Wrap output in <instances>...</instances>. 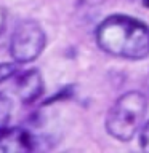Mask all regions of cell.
Wrapping results in <instances>:
<instances>
[{
	"label": "cell",
	"mask_w": 149,
	"mask_h": 153,
	"mask_svg": "<svg viewBox=\"0 0 149 153\" xmlns=\"http://www.w3.org/2000/svg\"><path fill=\"white\" fill-rule=\"evenodd\" d=\"M138 142H139L141 150L149 152V121H146L141 126V129H139V132H138Z\"/></svg>",
	"instance_id": "cell-8"
},
{
	"label": "cell",
	"mask_w": 149,
	"mask_h": 153,
	"mask_svg": "<svg viewBox=\"0 0 149 153\" xmlns=\"http://www.w3.org/2000/svg\"><path fill=\"white\" fill-rule=\"evenodd\" d=\"M11 110H13L11 99L3 93H0V131L8 126V121L11 118Z\"/></svg>",
	"instance_id": "cell-6"
},
{
	"label": "cell",
	"mask_w": 149,
	"mask_h": 153,
	"mask_svg": "<svg viewBox=\"0 0 149 153\" xmlns=\"http://www.w3.org/2000/svg\"><path fill=\"white\" fill-rule=\"evenodd\" d=\"M147 86H149V75H147Z\"/></svg>",
	"instance_id": "cell-10"
},
{
	"label": "cell",
	"mask_w": 149,
	"mask_h": 153,
	"mask_svg": "<svg viewBox=\"0 0 149 153\" xmlns=\"http://www.w3.org/2000/svg\"><path fill=\"white\" fill-rule=\"evenodd\" d=\"M141 3L144 8H149V0H141Z\"/></svg>",
	"instance_id": "cell-9"
},
{
	"label": "cell",
	"mask_w": 149,
	"mask_h": 153,
	"mask_svg": "<svg viewBox=\"0 0 149 153\" xmlns=\"http://www.w3.org/2000/svg\"><path fill=\"white\" fill-rule=\"evenodd\" d=\"M96 45L111 56L139 61L149 56V26L128 14H111L95 32Z\"/></svg>",
	"instance_id": "cell-1"
},
{
	"label": "cell",
	"mask_w": 149,
	"mask_h": 153,
	"mask_svg": "<svg viewBox=\"0 0 149 153\" xmlns=\"http://www.w3.org/2000/svg\"><path fill=\"white\" fill-rule=\"evenodd\" d=\"M147 113V99L139 91H128L114 102L106 115V131L120 142H130L139 132Z\"/></svg>",
	"instance_id": "cell-2"
},
{
	"label": "cell",
	"mask_w": 149,
	"mask_h": 153,
	"mask_svg": "<svg viewBox=\"0 0 149 153\" xmlns=\"http://www.w3.org/2000/svg\"><path fill=\"white\" fill-rule=\"evenodd\" d=\"M43 139L23 126L5 128L0 131V150L8 153L32 152L40 148Z\"/></svg>",
	"instance_id": "cell-4"
},
{
	"label": "cell",
	"mask_w": 149,
	"mask_h": 153,
	"mask_svg": "<svg viewBox=\"0 0 149 153\" xmlns=\"http://www.w3.org/2000/svg\"><path fill=\"white\" fill-rule=\"evenodd\" d=\"M18 70L16 62H0V83H3L5 80H8L10 76H13Z\"/></svg>",
	"instance_id": "cell-7"
},
{
	"label": "cell",
	"mask_w": 149,
	"mask_h": 153,
	"mask_svg": "<svg viewBox=\"0 0 149 153\" xmlns=\"http://www.w3.org/2000/svg\"><path fill=\"white\" fill-rule=\"evenodd\" d=\"M47 45V33L34 19H24L14 27L10 37V56L16 64L35 61Z\"/></svg>",
	"instance_id": "cell-3"
},
{
	"label": "cell",
	"mask_w": 149,
	"mask_h": 153,
	"mask_svg": "<svg viewBox=\"0 0 149 153\" xmlns=\"http://www.w3.org/2000/svg\"><path fill=\"white\" fill-rule=\"evenodd\" d=\"M43 78L37 69H29L16 78V93L24 104H32L43 94Z\"/></svg>",
	"instance_id": "cell-5"
}]
</instances>
